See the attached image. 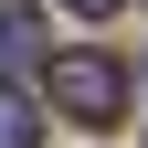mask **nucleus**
Listing matches in <instances>:
<instances>
[{
	"instance_id": "nucleus-4",
	"label": "nucleus",
	"mask_w": 148,
	"mask_h": 148,
	"mask_svg": "<svg viewBox=\"0 0 148 148\" xmlns=\"http://www.w3.org/2000/svg\"><path fill=\"white\" fill-rule=\"evenodd\" d=\"M64 11H85V21H95V11H116V0H64Z\"/></svg>"
},
{
	"instance_id": "nucleus-2",
	"label": "nucleus",
	"mask_w": 148,
	"mask_h": 148,
	"mask_svg": "<svg viewBox=\"0 0 148 148\" xmlns=\"http://www.w3.org/2000/svg\"><path fill=\"white\" fill-rule=\"evenodd\" d=\"M0 148H42V116H32L21 85H0Z\"/></svg>"
},
{
	"instance_id": "nucleus-3",
	"label": "nucleus",
	"mask_w": 148,
	"mask_h": 148,
	"mask_svg": "<svg viewBox=\"0 0 148 148\" xmlns=\"http://www.w3.org/2000/svg\"><path fill=\"white\" fill-rule=\"evenodd\" d=\"M32 42H42V21H32V11H0V64H21Z\"/></svg>"
},
{
	"instance_id": "nucleus-1",
	"label": "nucleus",
	"mask_w": 148,
	"mask_h": 148,
	"mask_svg": "<svg viewBox=\"0 0 148 148\" xmlns=\"http://www.w3.org/2000/svg\"><path fill=\"white\" fill-rule=\"evenodd\" d=\"M127 64H106V53H53V106H64L74 127H116L127 116Z\"/></svg>"
}]
</instances>
